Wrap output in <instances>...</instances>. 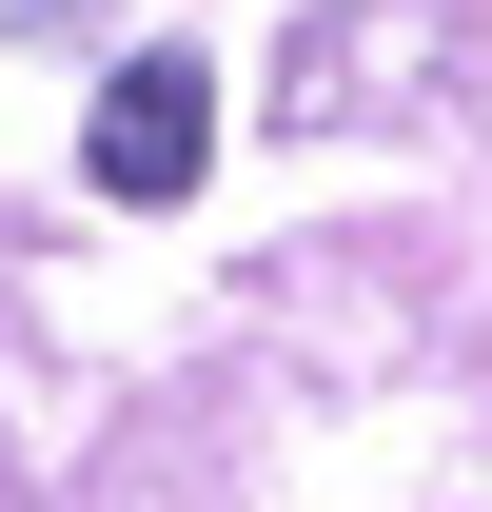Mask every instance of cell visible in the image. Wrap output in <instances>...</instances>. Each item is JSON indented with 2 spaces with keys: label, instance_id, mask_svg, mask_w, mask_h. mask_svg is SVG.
Masks as SVG:
<instances>
[{
  "label": "cell",
  "instance_id": "6da1fadb",
  "mask_svg": "<svg viewBox=\"0 0 492 512\" xmlns=\"http://www.w3.org/2000/svg\"><path fill=\"white\" fill-rule=\"evenodd\" d=\"M79 158H99V197H197V158H217V79H197V60H119L99 119H79Z\"/></svg>",
  "mask_w": 492,
  "mask_h": 512
}]
</instances>
